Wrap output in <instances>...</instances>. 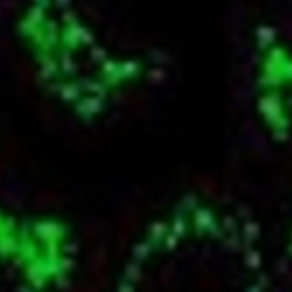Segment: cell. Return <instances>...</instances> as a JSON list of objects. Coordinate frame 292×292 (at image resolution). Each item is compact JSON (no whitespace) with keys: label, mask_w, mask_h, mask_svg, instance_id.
Here are the masks:
<instances>
[{"label":"cell","mask_w":292,"mask_h":292,"mask_svg":"<svg viewBox=\"0 0 292 292\" xmlns=\"http://www.w3.org/2000/svg\"><path fill=\"white\" fill-rule=\"evenodd\" d=\"M74 227L52 214L0 208V270L21 292H65L77 268Z\"/></svg>","instance_id":"3"},{"label":"cell","mask_w":292,"mask_h":292,"mask_svg":"<svg viewBox=\"0 0 292 292\" xmlns=\"http://www.w3.org/2000/svg\"><path fill=\"white\" fill-rule=\"evenodd\" d=\"M14 26L43 91L88 125L111 115L157 70L156 57L123 39L91 0H21Z\"/></svg>","instance_id":"2"},{"label":"cell","mask_w":292,"mask_h":292,"mask_svg":"<svg viewBox=\"0 0 292 292\" xmlns=\"http://www.w3.org/2000/svg\"><path fill=\"white\" fill-rule=\"evenodd\" d=\"M252 99L260 127L292 168V43L268 24L253 33Z\"/></svg>","instance_id":"4"},{"label":"cell","mask_w":292,"mask_h":292,"mask_svg":"<svg viewBox=\"0 0 292 292\" xmlns=\"http://www.w3.org/2000/svg\"><path fill=\"white\" fill-rule=\"evenodd\" d=\"M108 292H277V285L257 219L188 190L140 227Z\"/></svg>","instance_id":"1"}]
</instances>
